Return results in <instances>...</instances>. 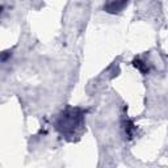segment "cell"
Returning a JSON list of instances; mask_svg holds the SVG:
<instances>
[{
	"label": "cell",
	"instance_id": "1",
	"mask_svg": "<svg viewBox=\"0 0 168 168\" xmlns=\"http://www.w3.org/2000/svg\"><path fill=\"white\" fill-rule=\"evenodd\" d=\"M133 64H134L137 68H139V70H141V71H142L143 74L147 72V70H146V66H144V63H143V62H141L139 59H135L134 62H133Z\"/></svg>",
	"mask_w": 168,
	"mask_h": 168
}]
</instances>
